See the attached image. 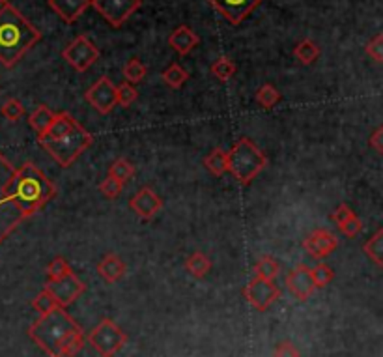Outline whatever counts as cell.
Wrapping results in <instances>:
<instances>
[{"mask_svg":"<svg viewBox=\"0 0 383 357\" xmlns=\"http://www.w3.org/2000/svg\"><path fill=\"white\" fill-rule=\"evenodd\" d=\"M38 142L60 167L68 168L92 146L94 135L84 130L70 113L62 111L56 113L49 130L38 135Z\"/></svg>","mask_w":383,"mask_h":357,"instance_id":"6da1fadb","label":"cell"},{"mask_svg":"<svg viewBox=\"0 0 383 357\" xmlns=\"http://www.w3.org/2000/svg\"><path fill=\"white\" fill-rule=\"evenodd\" d=\"M42 39V34L11 4L0 8V64L13 68Z\"/></svg>","mask_w":383,"mask_h":357,"instance_id":"7a4b0ae2","label":"cell"},{"mask_svg":"<svg viewBox=\"0 0 383 357\" xmlns=\"http://www.w3.org/2000/svg\"><path fill=\"white\" fill-rule=\"evenodd\" d=\"M32 217L19 195V168L0 154V245Z\"/></svg>","mask_w":383,"mask_h":357,"instance_id":"3957f363","label":"cell"},{"mask_svg":"<svg viewBox=\"0 0 383 357\" xmlns=\"http://www.w3.org/2000/svg\"><path fill=\"white\" fill-rule=\"evenodd\" d=\"M81 327L64 307H54L47 314H42L30 327L28 337L38 344L49 357H62V348Z\"/></svg>","mask_w":383,"mask_h":357,"instance_id":"277c9868","label":"cell"},{"mask_svg":"<svg viewBox=\"0 0 383 357\" xmlns=\"http://www.w3.org/2000/svg\"><path fill=\"white\" fill-rule=\"evenodd\" d=\"M228 173L238 180L241 185H249L268 165V157L262 154L256 144L247 137H241L227 152Z\"/></svg>","mask_w":383,"mask_h":357,"instance_id":"5b68a950","label":"cell"},{"mask_svg":"<svg viewBox=\"0 0 383 357\" xmlns=\"http://www.w3.org/2000/svg\"><path fill=\"white\" fill-rule=\"evenodd\" d=\"M88 342L101 357H114L125 346L127 335L116 322L111 318H103L99 324L90 331Z\"/></svg>","mask_w":383,"mask_h":357,"instance_id":"8992f818","label":"cell"},{"mask_svg":"<svg viewBox=\"0 0 383 357\" xmlns=\"http://www.w3.org/2000/svg\"><path fill=\"white\" fill-rule=\"evenodd\" d=\"M90 6L114 28H120L137 10L142 0H90Z\"/></svg>","mask_w":383,"mask_h":357,"instance_id":"52a82bcc","label":"cell"},{"mask_svg":"<svg viewBox=\"0 0 383 357\" xmlns=\"http://www.w3.org/2000/svg\"><path fill=\"white\" fill-rule=\"evenodd\" d=\"M62 56L68 64L79 73H84L96 64L99 60V49L94 45L92 39H88L87 36H77L64 51Z\"/></svg>","mask_w":383,"mask_h":357,"instance_id":"ba28073f","label":"cell"},{"mask_svg":"<svg viewBox=\"0 0 383 357\" xmlns=\"http://www.w3.org/2000/svg\"><path fill=\"white\" fill-rule=\"evenodd\" d=\"M243 294H245V299H247L249 303L253 305L256 311L265 313L271 305L275 303L277 299L281 298V288L277 287L273 281H270V279L254 275L253 279L245 284Z\"/></svg>","mask_w":383,"mask_h":357,"instance_id":"9c48e42d","label":"cell"},{"mask_svg":"<svg viewBox=\"0 0 383 357\" xmlns=\"http://www.w3.org/2000/svg\"><path fill=\"white\" fill-rule=\"evenodd\" d=\"M51 296L54 298V301L60 305V307H68L71 305L75 299H79L84 294L87 287L84 282L79 279V277L71 271L68 275L60 277L56 281H47L45 282V288Z\"/></svg>","mask_w":383,"mask_h":357,"instance_id":"30bf717a","label":"cell"},{"mask_svg":"<svg viewBox=\"0 0 383 357\" xmlns=\"http://www.w3.org/2000/svg\"><path fill=\"white\" fill-rule=\"evenodd\" d=\"M84 98L99 114L113 113V108L116 107V84L107 75L99 77L92 87L88 88Z\"/></svg>","mask_w":383,"mask_h":357,"instance_id":"8fae6325","label":"cell"},{"mask_svg":"<svg viewBox=\"0 0 383 357\" xmlns=\"http://www.w3.org/2000/svg\"><path fill=\"white\" fill-rule=\"evenodd\" d=\"M228 23L239 25L258 8L264 0H208Z\"/></svg>","mask_w":383,"mask_h":357,"instance_id":"7c38bea8","label":"cell"},{"mask_svg":"<svg viewBox=\"0 0 383 357\" xmlns=\"http://www.w3.org/2000/svg\"><path fill=\"white\" fill-rule=\"evenodd\" d=\"M337 247H339V239H337L335 234L325 230V228H316L303 239V249L316 260L329 256Z\"/></svg>","mask_w":383,"mask_h":357,"instance_id":"4fadbf2b","label":"cell"},{"mask_svg":"<svg viewBox=\"0 0 383 357\" xmlns=\"http://www.w3.org/2000/svg\"><path fill=\"white\" fill-rule=\"evenodd\" d=\"M287 288L296 299L307 301L316 292L313 277H310V268L307 264H297L294 270H290L287 275Z\"/></svg>","mask_w":383,"mask_h":357,"instance_id":"5bb4252c","label":"cell"},{"mask_svg":"<svg viewBox=\"0 0 383 357\" xmlns=\"http://www.w3.org/2000/svg\"><path fill=\"white\" fill-rule=\"evenodd\" d=\"M130 208L141 217L142 221H151L163 210V201L151 187H142L130 201Z\"/></svg>","mask_w":383,"mask_h":357,"instance_id":"9a60e30c","label":"cell"},{"mask_svg":"<svg viewBox=\"0 0 383 357\" xmlns=\"http://www.w3.org/2000/svg\"><path fill=\"white\" fill-rule=\"evenodd\" d=\"M331 219H333V223L340 228V232L346 234L348 238H356V236L361 234L363 221L357 217L356 211L351 210L346 202L337 206L335 210H333V213H331Z\"/></svg>","mask_w":383,"mask_h":357,"instance_id":"2e32d148","label":"cell"},{"mask_svg":"<svg viewBox=\"0 0 383 357\" xmlns=\"http://www.w3.org/2000/svg\"><path fill=\"white\" fill-rule=\"evenodd\" d=\"M90 0H49V8L64 23L71 25L88 10Z\"/></svg>","mask_w":383,"mask_h":357,"instance_id":"e0dca14e","label":"cell"},{"mask_svg":"<svg viewBox=\"0 0 383 357\" xmlns=\"http://www.w3.org/2000/svg\"><path fill=\"white\" fill-rule=\"evenodd\" d=\"M199 42H200L199 34L194 32L191 27H187V25H182V27L176 28V30L168 36V45H170L176 53L182 54V56L189 54L191 51L199 45Z\"/></svg>","mask_w":383,"mask_h":357,"instance_id":"ac0fdd59","label":"cell"},{"mask_svg":"<svg viewBox=\"0 0 383 357\" xmlns=\"http://www.w3.org/2000/svg\"><path fill=\"white\" fill-rule=\"evenodd\" d=\"M127 265L118 255H105L103 260L97 264V275L101 277L103 281H107L108 284L120 281L125 275Z\"/></svg>","mask_w":383,"mask_h":357,"instance_id":"d6986e66","label":"cell"},{"mask_svg":"<svg viewBox=\"0 0 383 357\" xmlns=\"http://www.w3.org/2000/svg\"><path fill=\"white\" fill-rule=\"evenodd\" d=\"M54 116H56V114H54L47 105H39V107L34 108V113H30V116H28V124H30V127H32L38 135H42V133H45V131L49 130V125L53 124Z\"/></svg>","mask_w":383,"mask_h":357,"instance_id":"ffe728a7","label":"cell"},{"mask_svg":"<svg viewBox=\"0 0 383 357\" xmlns=\"http://www.w3.org/2000/svg\"><path fill=\"white\" fill-rule=\"evenodd\" d=\"M107 176L118 180V182H122V184L125 185L133 176H135V165H133L130 159H125V157H118V159H114V161L111 163Z\"/></svg>","mask_w":383,"mask_h":357,"instance_id":"44dd1931","label":"cell"},{"mask_svg":"<svg viewBox=\"0 0 383 357\" xmlns=\"http://www.w3.org/2000/svg\"><path fill=\"white\" fill-rule=\"evenodd\" d=\"M185 270L189 271L193 277H196V279H204L211 271V260L208 258V255L196 251V253H193L189 258L185 260Z\"/></svg>","mask_w":383,"mask_h":357,"instance_id":"7402d4cb","label":"cell"},{"mask_svg":"<svg viewBox=\"0 0 383 357\" xmlns=\"http://www.w3.org/2000/svg\"><path fill=\"white\" fill-rule=\"evenodd\" d=\"M320 47L314 44L313 39H301L299 44L296 45V49H294V56H296L303 65H310L314 64L316 60L320 58Z\"/></svg>","mask_w":383,"mask_h":357,"instance_id":"603a6c76","label":"cell"},{"mask_svg":"<svg viewBox=\"0 0 383 357\" xmlns=\"http://www.w3.org/2000/svg\"><path fill=\"white\" fill-rule=\"evenodd\" d=\"M206 168L215 176H222L228 173V159L227 152H222L221 148H213L208 156L204 157Z\"/></svg>","mask_w":383,"mask_h":357,"instance_id":"cb8c5ba5","label":"cell"},{"mask_svg":"<svg viewBox=\"0 0 383 357\" xmlns=\"http://www.w3.org/2000/svg\"><path fill=\"white\" fill-rule=\"evenodd\" d=\"M363 251L368 258L372 260L374 264L382 268L383 265V228H378L374 236L368 239L367 244L363 245Z\"/></svg>","mask_w":383,"mask_h":357,"instance_id":"d4e9b609","label":"cell"},{"mask_svg":"<svg viewBox=\"0 0 383 357\" xmlns=\"http://www.w3.org/2000/svg\"><path fill=\"white\" fill-rule=\"evenodd\" d=\"M163 81H165V84L170 88H174V90H178V88H182L187 82V79H189V73H187V70H184L180 64H170L167 68V70L161 73Z\"/></svg>","mask_w":383,"mask_h":357,"instance_id":"484cf974","label":"cell"},{"mask_svg":"<svg viewBox=\"0 0 383 357\" xmlns=\"http://www.w3.org/2000/svg\"><path fill=\"white\" fill-rule=\"evenodd\" d=\"M254 98H256L260 107L273 108L277 103L281 101V92L277 90L275 84L268 82V84H262V87L256 90V96H254Z\"/></svg>","mask_w":383,"mask_h":357,"instance_id":"4316f807","label":"cell"},{"mask_svg":"<svg viewBox=\"0 0 383 357\" xmlns=\"http://www.w3.org/2000/svg\"><path fill=\"white\" fill-rule=\"evenodd\" d=\"M236 71H238L236 64H234L230 58H227V56L217 58L215 62L211 64V75L215 77V79H219L221 82L230 81V79L236 75Z\"/></svg>","mask_w":383,"mask_h":357,"instance_id":"83f0119b","label":"cell"},{"mask_svg":"<svg viewBox=\"0 0 383 357\" xmlns=\"http://www.w3.org/2000/svg\"><path fill=\"white\" fill-rule=\"evenodd\" d=\"M279 271H281V265L273 256H262L254 264V275L264 277V279H270V281H273L279 275Z\"/></svg>","mask_w":383,"mask_h":357,"instance_id":"f1b7e54d","label":"cell"},{"mask_svg":"<svg viewBox=\"0 0 383 357\" xmlns=\"http://www.w3.org/2000/svg\"><path fill=\"white\" fill-rule=\"evenodd\" d=\"M139 99V90H137L135 84L124 81L122 84L116 87V105L124 108H130L133 103Z\"/></svg>","mask_w":383,"mask_h":357,"instance_id":"f546056e","label":"cell"},{"mask_svg":"<svg viewBox=\"0 0 383 357\" xmlns=\"http://www.w3.org/2000/svg\"><path fill=\"white\" fill-rule=\"evenodd\" d=\"M310 277H313L314 287H316V290H318V288L327 287V284L333 281V277H335V271L331 270V265L324 264V262H320L318 265L310 268Z\"/></svg>","mask_w":383,"mask_h":357,"instance_id":"4dcf8cb0","label":"cell"},{"mask_svg":"<svg viewBox=\"0 0 383 357\" xmlns=\"http://www.w3.org/2000/svg\"><path fill=\"white\" fill-rule=\"evenodd\" d=\"M148 70H146V65L142 64L139 58H131L127 64L124 65V77L125 81L131 82V84H137V82H141L142 79L146 77Z\"/></svg>","mask_w":383,"mask_h":357,"instance_id":"1f68e13d","label":"cell"},{"mask_svg":"<svg viewBox=\"0 0 383 357\" xmlns=\"http://www.w3.org/2000/svg\"><path fill=\"white\" fill-rule=\"evenodd\" d=\"M70 262L64 258V256H56L54 260H51V264L47 265V281H56L60 277L71 273Z\"/></svg>","mask_w":383,"mask_h":357,"instance_id":"d6a6232c","label":"cell"},{"mask_svg":"<svg viewBox=\"0 0 383 357\" xmlns=\"http://www.w3.org/2000/svg\"><path fill=\"white\" fill-rule=\"evenodd\" d=\"M0 114L10 122H17V120H21L25 116V107H23V103L19 99L11 98L4 101V105L0 107Z\"/></svg>","mask_w":383,"mask_h":357,"instance_id":"836d02e7","label":"cell"},{"mask_svg":"<svg viewBox=\"0 0 383 357\" xmlns=\"http://www.w3.org/2000/svg\"><path fill=\"white\" fill-rule=\"evenodd\" d=\"M32 307L34 311L42 316V314H47L49 311H53L54 307H60V305L54 301V298L47 292V290H42V292L32 299Z\"/></svg>","mask_w":383,"mask_h":357,"instance_id":"e575fe53","label":"cell"},{"mask_svg":"<svg viewBox=\"0 0 383 357\" xmlns=\"http://www.w3.org/2000/svg\"><path fill=\"white\" fill-rule=\"evenodd\" d=\"M99 191H101V195L105 196V199L113 201V199H118V196L122 195V191H124V184H122V182H118V180H114V178H111V176H107V178L103 180L101 184H99Z\"/></svg>","mask_w":383,"mask_h":357,"instance_id":"d590c367","label":"cell"},{"mask_svg":"<svg viewBox=\"0 0 383 357\" xmlns=\"http://www.w3.org/2000/svg\"><path fill=\"white\" fill-rule=\"evenodd\" d=\"M82 348H84V333L81 330L79 333L71 337L70 341L65 342L64 348H62V357H75Z\"/></svg>","mask_w":383,"mask_h":357,"instance_id":"8d00e7d4","label":"cell"},{"mask_svg":"<svg viewBox=\"0 0 383 357\" xmlns=\"http://www.w3.org/2000/svg\"><path fill=\"white\" fill-rule=\"evenodd\" d=\"M365 53L370 56V58L376 62V64H382L383 62V36L382 34H376L370 42L365 47Z\"/></svg>","mask_w":383,"mask_h":357,"instance_id":"74e56055","label":"cell"},{"mask_svg":"<svg viewBox=\"0 0 383 357\" xmlns=\"http://www.w3.org/2000/svg\"><path fill=\"white\" fill-rule=\"evenodd\" d=\"M273 357H301V353H299V350H297L291 342L284 341L277 344L275 352H273Z\"/></svg>","mask_w":383,"mask_h":357,"instance_id":"f35d334b","label":"cell"},{"mask_svg":"<svg viewBox=\"0 0 383 357\" xmlns=\"http://www.w3.org/2000/svg\"><path fill=\"white\" fill-rule=\"evenodd\" d=\"M368 146L372 148L376 154H379V156L383 154V127L382 125H379V127H376V131H374L372 135H370V139H368Z\"/></svg>","mask_w":383,"mask_h":357,"instance_id":"ab89813d","label":"cell"},{"mask_svg":"<svg viewBox=\"0 0 383 357\" xmlns=\"http://www.w3.org/2000/svg\"><path fill=\"white\" fill-rule=\"evenodd\" d=\"M0 4L4 6V4H10V0H0Z\"/></svg>","mask_w":383,"mask_h":357,"instance_id":"60d3db41","label":"cell"}]
</instances>
